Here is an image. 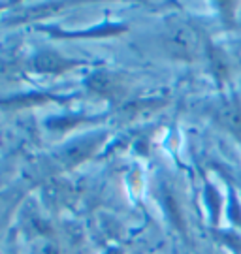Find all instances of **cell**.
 Wrapping results in <instances>:
<instances>
[{
    "label": "cell",
    "instance_id": "cell-4",
    "mask_svg": "<svg viewBox=\"0 0 241 254\" xmlns=\"http://www.w3.org/2000/svg\"><path fill=\"white\" fill-rule=\"evenodd\" d=\"M34 68L40 70V72H63V70H68L72 68V63L64 61L63 57H59L57 53H51V51H45V53H40L34 59Z\"/></svg>",
    "mask_w": 241,
    "mask_h": 254
},
{
    "label": "cell",
    "instance_id": "cell-2",
    "mask_svg": "<svg viewBox=\"0 0 241 254\" xmlns=\"http://www.w3.org/2000/svg\"><path fill=\"white\" fill-rule=\"evenodd\" d=\"M217 119L232 136L241 141V104L238 100L223 102L217 111Z\"/></svg>",
    "mask_w": 241,
    "mask_h": 254
},
{
    "label": "cell",
    "instance_id": "cell-5",
    "mask_svg": "<svg viewBox=\"0 0 241 254\" xmlns=\"http://www.w3.org/2000/svg\"><path fill=\"white\" fill-rule=\"evenodd\" d=\"M89 87L100 94H111V92L115 94L117 92V81L113 79V75H107V73H94L89 79Z\"/></svg>",
    "mask_w": 241,
    "mask_h": 254
},
{
    "label": "cell",
    "instance_id": "cell-3",
    "mask_svg": "<svg viewBox=\"0 0 241 254\" xmlns=\"http://www.w3.org/2000/svg\"><path fill=\"white\" fill-rule=\"evenodd\" d=\"M171 44H173V49L177 53H183L185 57H188V55L196 49V44H198L196 32L190 27L175 28V32L171 34Z\"/></svg>",
    "mask_w": 241,
    "mask_h": 254
},
{
    "label": "cell",
    "instance_id": "cell-1",
    "mask_svg": "<svg viewBox=\"0 0 241 254\" xmlns=\"http://www.w3.org/2000/svg\"><path fill=\"white\" fill-rule=\"evenodd\" d=\"M100 137L98 136H85L81 139H76L74 143H70L68 147H64L61 154L57 156L64 168H70V166H76V164L87 160L90 154L94 153V149L98 147Z\"/></svg>",
    "mask_w": 241,
    "mask_h": 254
}]
</instances>
